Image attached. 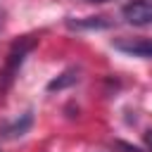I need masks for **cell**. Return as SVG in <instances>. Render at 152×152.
I'll list each match as a JSON object with an SVG mask.
<instances>
[{
  "instance_id": "277c9868",
  "label": "cell",
  "mask_w": 152,
  "mask_h": 152,
  "mask_svg": "<svg viewBox=\"0 0 152 152\" xmlns=\"http://www.w3.org/2000/svg\"><path fill=\"white\" fill-rule=\"evenodd\" d=\"M31 124H33V114H31V112H24V114H21V116H17L14 121L2 124V126H0V135H2V138H7V140L21 138L24 133H28Z\"/></svg>"
},
{
  "instance_id": "52a82bcc",
  "label": "cell",
  "mask_w": 152,
  "mask_h": 152,
  "mask_svg": "<svg viewBox=\"0 0 152 152\" xmlns=\"http://www.w3.org/2000/svg\"><path fill=\"white\" fill-rule=\"evenodd\" d=\"M2 26H5V12L0 10V33H2Z\"/></svg>"
},
{
  "instance_id": "7a4b0ae2",
  "label": "cell",
  "mask_w": 152,
  "mask_h": 152,
  "mask_svg": "<svg viewBox=\"0 0 152 152\" xmlns=\"http://www.w3.org/2000/svg\"><path fill=\"white\" fill-rule=\"evenodd\" d=\"M121 17L131 26H152V0H128L121 7Z\"/></svg>"
},
{
  "instance_id": "8992f818",
  "label": "cell",
  "mask_w": 152,
  "mask_h": 152,
  "mask_svg": "<svg viewBox=\"0 0 152 152\" xmlns=\"http://www.w3.org/2000/svg\"><path fill=\"white\" fill-rule=\"evenodd\" d=\"M76 81H78V71L76 69H66L64 74H59L55 81L48 83V90H62V88H66V86H71Z\"/></svg>"
},
{
  "instance_id": "6da1fadb",
  "label": "cell",
  "mask_w": 152,
  "mask_h": 152,
  "mask_svg": "<svg viewBox=\"0 0 152 152\" xmlns=\"http://www.w3.org/2000/svg\"><path fill=\"white\" fill-rule=\"evenodd\" d=\"M33 48H36V38H31V36H26V38H21V40H17V43L12 45V50L7 52L5 66H2V71H0V93H5V90L12 86V81L17 78L19 69H21V64H24V59H26V55H28Z\"/></svg>"
},
{
  "instance_id": "5b68a950",
  "label": "cell",
  "mask_w": 152,
  "mask_h": 152,
  "mask_svg": "<svg viewBox=\"0 0 152 152\" xmlns=\"http://www.w3.org/2000/svg\"><path fill=\"white\" fill-rule=\"evenodd\" d=\"M109 24L112 21H104V17H86V19H76V21L69 19L66 21L69 28H78V31L81 28H107Z\"/></svg>"
},
{
  "instance_id": "3957f363",
  "label": "cell",
  "mask_w": 152,
  "mask_h": 152,
  "mask_svg": "<svg viewBox=\"0 0 152 152\" xmlns=\"http://www.w3.org/2000/svg\"><path fill=\"white\" fill-rule=\"evenodd\" d=\"M114 50L131 55V57H140V59H152V38H116L112 40Z\"/></svg>"
},
{
  "instance_id": "ba28073f",
  "label": "cell",
  "mask_w": 152,
  "mask_h": 152,
  "mask_svg": "<svg viewBox=\"0 0 152 152\" xmlns=\"http://www.w3.org/2000/svg\"><path fill=\"white\" fill-rule=\"evenodd\" d=\"M86 2H95V5H100V2H109V0H86Z\"/></svg>"
}]
</instances>
